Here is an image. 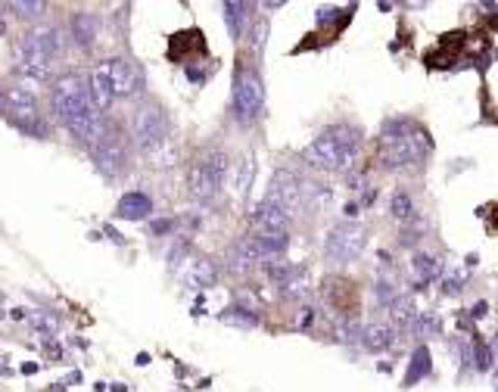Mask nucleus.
I'll use <instances>...</instances> for the list:
<instances>
[{
	"label": "nucleus",
	"instance_id": "1",
	"mask_svg": "<svg viewBox=\"0 0 498 392\" xmlns=\"http://www.w3.org/2000/svg\"><path fill=\"white\" fill-rule=\"evenodd\" d=\"M54 109L60 115V122L72 131L78 140L84 143H100L103 125H100V109L91 100V88L81 84L78 75H60L54 82Z\"/></svg>",
	"mask_w": 498,
	"mask_h": 392
},
{
	"label": "nucleus",
	"instance_id": "2",
	"mask_svg": "<svg viewBox=\"0 0 498 392\" xmlns=\"http://www.w3.org/2000/svg\"><path fill=\"white\" fill-rule=\"evenodd\" d=\"M430 153V137L420 125L411 119H390L383 122V137H380V159L390 171L411 169Z\"/></svg>",
	"mask_w": 498,
	"mask_h": 392
},
{
	"label": "nucleus",
	"instance_id": "3",
	"mask_svg": "<svg viewBox=\"0 0 498 392\" xmlns=\"http://www.w3.org/2000/svg\"><path fill=\"white\" fill-rule=\"evenodd\" d=\"M228 156L222 149H212V153L200 156L187 171V187L193 199H215L224 187V177H228Z\"/></svg>",
	"mask_w": 498,
	"mask_h": 392
},
{
	"label": "nucleus",
	"instance_id": "4",
	"mask_svg": "<svg viewBox=\"0 0 498 392\" xmlns=\"http://www.w3.org/2000/svg\"><path fill=\"white\" fill-rule=\"evenodd\" d=\"M265 106L262 75L252 66H240L234 72V115L240 125H252Z\"/></svg>",
	"mask_w": 498,
	"mask_h": 392
},
{
	"label": "nucleus",
	"instance_id": "5",
	"mask_svg": "<svg viewBox=\"0 0 498 392\" xmlns=\"http://www.w3.org/2000/svg\"><path fill=\"white\" fill-rule=\"evenodd\" d=\"M368 246V230L355 221H343L337 228H330L327 240H324V258L333 265H349Z\"/></svg>",
	"mask_w": 498,
	"mask_h": 392
},
{
	"label": "nucleus",
	"instance_id": "6",
	"mask_svg": "<svg viewBox=\"0 0 498 392\" xmlns=\"http://www.w3.org/2000/svg\"><path fill=\"white\" fill-rule=\"evenodd\" d=\"M62 50V38L54 25H40L34 32L25 34L22 41V66H32V69H44L50 72V62L60 56Z\"/></svg>",
	"mask_w": 498,
	"mask_h": 392
},
{
	"label": "nucleus",
	"instance_id": "7",
	"mask_svg": "<svg viewBox=\"0 0 498 392\" xmlns=\"http://www.w3.org/2000/svg\"><path fill=\"white\" fill-rule=\"evenodd\" d=\"M305 162L309 165H315V169H321V171H333V175H343V171H349L352 165H355V153H349L346 147H340L333 137L324 131V134H318L315 140L305 147Z\"/></svg>",
	"mask_w": 498,
	"mask_h": 392
},
{
	"label": "nucleus",
	"instance_id": "8",
	"mask_svg": "<svg viewBox=\"0 0 498 392\" xmlns=\"http://www.w3.org/2000/svg\"><path fill=\"white\" fill-rule=\"evenodd\" d=\"M303 199H305V181L293 169H277L274 175H271L265 203H274V206H281L283 212L293 215V212L303 206Z\"/></svg>",
	"mask_w": 498,
	"mask_h": 392
},
{
	"label": "nucleus",
	"instance_id": "9",
	"mask_svg": "<svg viewBox=\"0 0 498 392\" xmlns=\"http://www.w3.org/2000/svg\"><path fill=\"white\" fill-rule=\"evenodd\" d=\"M134 137L141 149L156 153L162 143L169 140V119H165V112L159 106H143L134 115Z\"/></svg>",
	"mask_w": 498,
	"mask_h": 392
},
{
	"label": "nucleus",
	"instance_id": "10",
	"mask_svg": "<svg viewBox=\"0 0 498 392\" xmlns=\"http://www.w3.org/2000/svg\"><path fill=\"white\" fill-rule=\"evenodd\" d=\"M94 159H97V169L103 171L106 177H115L125 171V165H128V147H125V140H121V134H103L100 143L94 147Z\"/></svg>",
	"mask_w": 498,
	"mask_h": 392
},
{
	"label": "nucleus",
	"instance_id": "11",
	"mask_svg": "<svg viewBox=\"0 0 498 392\" xmlns=\"http://www.w3.org/2000/svg\"><path fill=\"white\" fill-rule=\"evenodd\" d=\"M249 221H252L256 234H287L289 224H293V215H289V212H283L281 206L265 203V199H262V203L252 209Z\"/></svg>",
	"mask_w": 498,
	"mask_h": 392
},
{
	"label": "nucleus",
	"instance_id": "12",
	"mask_svg": "<svg viewBox=\"0 0 498 392\" xmlns=\"http://www.w3.org/2000/svg\"><path fill=\"white\" fill-rule=\"evenodd\" d=\"M106 66H109V78H112L115 97H131L141 90V84H143L141 69H137L131 60H109Z\"/></svg>",
	"mask_w": 498,
	"mask_h": 392
},
{
	"label": "nucleus",
	"instance_id": "13",
	"mask_svg": "<svg viewBox=\"0 0 498 392\" xmlns=\"http://www.w3.org/2000/svg\"><path fill=\"white\" fill-rule=\"evenodd\" d=\"M408 271H411V280H414V284L427 286V284H433L436 278H442L445 265H442V258H439L436 252H414Z\"/></svg>",
	"mask_w": 498,
	"mask_h": 392
},
{
	"label": "nucleus",
	"instance_id": "14",
	"mask_svg": "<svg viewBox=\"0 0 498 392\" xmlns=\"http://www.w3.org/2000/svg\"><path fill=\"white\" fill-rule=\"evenodd\" d=\"M150 212H153V199L141 190L125 193L115 206V218H125V221H143V218H150Z\"/></svg>",
	"mask_w": 498,
	"mask_h": 392
},
{
	"label": "nucleus",
	"instance_id": "15",
	"mask_svg": "<svg viewBox=\"0 0 498 392\" xmlns=\"http://www.w3.org/2000/svg\"><path fill=\"white\" fill-rule=\"evenodd\" d=\"M259 262H265V258H262V252H259V246H256V240L252 237H243L240 243H234L230 258H228V265H230L234 274H246V271H252Z\"/></svg>",
	"mask_w": 498,
	"mask_h": 392
},
{
	"label": "nucleus",
	"instance_id": "16",
	"mask_svg": "<svg viewBox=\"0 0 498 392\" xmlns=\"http://www.w3.org/2000/svg\"><path fill=\"white\" fill-rule=\"evenodd\" d=\"M396 339H399V333H396V324H383V321H377V324H368L364 327V336H361V345L368 352H386V349H392L396 345Z\"/></svg>",
	"mask_w": 498,
	"mask_h": 392
},
{
	"label": "nucleus",
	"instance_id": "17",
	"mask_svg": "<svg viewBox=\"0 0 498 392\" xmlns=\"http://www.w3.org/2000/svg\"><path fill=\"white\" fill-rule=\"evenodd\" d=\"M112 97H115V90H112V78H109V66L103 62L100 69L91 72V100H94V106L103 112V109H109Z\"/></svg>",
	"mask_w": 498,
	"mask_h": 392
},
{
	"label": "nucleus",
	"instance_id": "18",
	"mask_svg": "<svg viewBox=\"0 0 498 392\" xmlns=\"http://www.w3.org/2000/svg\"><path fill=\"white\" fill-rule=\"evenodd\" d=\"M100 34V19L94 13H75L72 16V38L81 47H91Z\"/></svg>",
	"mask_w": 498,
	"mask_h": 392
},
{
	"label": "nucleus",
	"instance_id": "19",
	"mask_svg": "<svg viewBox=\"0 0 498 392\" xmlns=\"http://www.w3.org/2000/svg\"><path fill=\"white\" fill-rule=\"evenodd\" d=\"M187 280L196 286V290H209L218 280V265L212 258H193L187 268Z\"/></svg>",
	"mask_w": 498,
	"mask_h": 392
},
{
	"label": "nucleus",
	"instance_id": "20",
	"mask_svg": "<svg viewBox=\"0 0 498 392\" xmlns=\"http://www.w3.org/2000/svg\"><path fill=\"white\" fill-rule=\"evenodd\" d=\"M433 373V361H430V349L427 345H418L411 352V365H408V373H405V386H414L420 383L424 377Z\"/></svg>",
	"mask_w": 498,
	"mask_h": 392
},
{
	"label": "nucleus",
	"instance_id": "21",
	"mask_svg": "<svg viewBox=\"0 0 498 392\" xmlns=\"http://www.w3.org/2000/svg\"><path fill=\"white\" fill-rule=\"evenodd\" d=\"M249 3H234V0H228L224 3V22H228V32L234 41H240L243 32H246V22H249Z\"/></svg>",
	"mask_w": 498,
	"mask_h": 392
},
{
	"label": "nucleus",
	"instance_id": "22",
	"mask_svg": "<svg viewBox=\"0 0 498 392\" xmlns=\"http://www.w3.org/2000/svg\"><path fill=\"white\" fill-rule=\"evenodd\" d=\"M252 240H256V246H259V252H262L265 262H271V258L283 256V252L289 249L287 234H252Z\"/></svg>",
	"mask_w": 498,
	"mask_h": 392
},
{
	"label": "nucleus",
	"instance_id": "23",
	"mask_svg": "<svg viewBox=\"0 0 498 392\" xmlns=\"http://www.w3.org/2000/svg\"><path fill=\"white\" fill-rule=\"evenodd\" d=\"M327 134L333 137V140L340 143V147H346L349 153H355L358 156V149H361V143H364V134H361V128H355V125H333V128H327Z\"/></svg>",
	"mask_w": 498,
	"mask_h": 392
},
{
	"label": "nucleus",
	"instance_id": "24",
	"mask_svg": "<svg viewBox=\"0 0 498 392\" xmlns=\"http://www.w3.org/2000/svg\"><path fill=\"white\" fill-rule=\"evenodd\" d=\"M25 321H28V327H32L34 333H40L47 343L56 336V330H60V321H56V315H50V311H28Z\"/></svg>",
	"mask_w": 498,
	"mask_h": 392
},
{
	"label": "nucleus",
	"instance_id": "25",
	"mask_svg": "<svg viewBox=\"0 0 498 392\" xmlns=\"http://www.w3.org/2000/svg\"><path fill=\"white\" fill-rule=\"evenodd\" d=\"M390 318H392V324H399V327H414V321H418V308H414L411 296H399L396 302L390 305Z\"/></svg>",
	"mask_w": 498,
	"mask_h": 392
},
{
	"label": "nucleus",
	"instance_id": "26",
	"mask_svg": "<svg viewBox=\"0 0 498 392\" xmlns=\"http://www.w3.org/2000/svg\"><path fill=\"white\" fill-rule=\"evenodd\" d=\"M222 321L224 324H234V327H259V315L256 311H249V308H243V305H230V308H224L222 311Z\"/></svg>",
	"mask_w": 498,
	"mask_h": 392
},
{
	"label": "nucleus",
	"instance_id": "27",
	"mask_svg": "<svg viewBox=\"0 0 498 392\" xmlns=\"http://www.w3.org/2000/svg\"><path fill=\"white\" fill-rule=\"evenodd\" d=\"M390 212H392L396 221H408V218H414V199H411V193L396 190V193L390 196Z\"/></svg>",
	"mask_w": 498,
	"mask_h": 392
},
{
	"label": "nucleus",
	"instance_id": "28",
	"mask_svg": "<svg viewBox=\"0 0 498 392\" xmlns=\"http://www.w3.org/2000/svg\"><path fill=\"white\" fill-rule=\"evenodd\" d=\"M333 336H337L340 343H361L364 327L358 324V321H352V318H337V324H333Z\"/></svg>",
	"mask_w": 498,
	"mask_h": 392
},
{
	"label": "nucleus",
	"instance_id": "29",
	"mask_svg": "<svg viewBox=\"0 0 498 392\" xmlns=\"http://www.w3.org/2000/svg\"><path fill=\"white\" fill-rule=\"evenodd\" d=\"M252 171H256V162H252V156H246L243 162H237V175H234V190H237V196H246L249 184H252Z\"/></svg>",
	"mask_w": 498,
	"mask_h": 392
},
{
	"label": "nucleus",
	"instance_id": "30",
	"mask_svg": "<svg viewBox=\"0 0 498 392\" xmlns=\"http://www.w3.org/2000/svg\"><path fill=\"white\" fill-rule=\"evenodd\" d=\"M473 367L479 373L495 371V361H492V349L483 343V339H473Z\"/></svg>",
	"mask_w": 498,
	"mask_h": 392
},
{
	"label": "nucleus",
	"instance_id": "31",
	"mask_svg": "<svg viewBox=\"0 0 498 392\" xmlns=\"http://www.w3.org/2000/svg\"><path fill=\"white\" fill-rule=\"evenodd\" d=\"M399 296H402V293L396 290V284H392V280H377V302L380 305H386V308H390Z\"/></svg>",
	"mask_w": 498,
	"mask_h": 392
},
{
	"label": "nucleus",
	"instance_id": "32",
	"mask_svg": "<svg viewBox=\"0 0 498 392\" xmlns=\"http://www.w3.org/2000/svg\"><path fill=\"white\" fill-rule=\"evenodd\" d=\"M414 330H418L420 336H436V333H439V318H436V315H418Z\"/></svg>",
	"mask_w": 498,
	"mask_h": 392
},
{
	"label": "nucleus",
	"instance_id": "33",
	"mask_svg": "<svg viewBox=\"0 0 498 392\" xmlns=\"http://www.w3.org/2000/svg\"><path fill=\"white\" fill-rule=\"evenodd\" d=\"M19 16H40L47 10V3H40V0H19V3H10Z\"/></svg>",
	"mask_w": 498,
	"mask_h": 392
},
{
	"label": "nucleus",
	"instance_id": "34",
	"mask_svg": "<svg viewBox=\"0 0 498 392\" xmlns=\"http://www.w3.org/2000/svg\"><path fill=\"white\" fill-rule=\"evenodd\" d=\"M349 10H352V7H349ZM349 10H346V13H349ZM340 13H343V10H337V7H321V10L315 13V22H318L321 28L337 25V16H340ZM346 13H343V16H346Z\"/></svg>",
	"mask_w": 498,
	"mask_h": 392
},
{
	"label": "nucleus",
	"instance_id": "35",
	"mask_svg": "<svg viewBox=\"0 0 498 392\" xmlns=\"http://www.w3.org/2000/svg\"><path fill=\"white\" fill-rule=\"evenodd\" d=\"M265 47V25H256L252 28V53L259 56V50Z\"/></svg>",
	"mask_w": 498,
	"mask_h": 392
},
{
	"label": "nucleus",
	"instance_id": "36",
	"mask_svg": "<svg viewBox=\"0 0 498 392\" xmlns=\"http://www.w3.org/2000/svg\"><path fill=\"white\" fill-rule=\"evenodd\" d=\"M461 290H464V286H461L455 278H449V280H445V284H442V293H445V296H458Z\"/></svg>",
	"mask_w": 498,
	"mask_h": 392
},
{
	"label": "nucleus",
	"instance_id": "37",
	"mask_svg": "<svg viewBox=\"0 0 498 392\" xmlns=\"http://www.w3.org/2000/svg\"><path fill=\"white\" fill-rule=\"evenodd\" d=\"M315 324V308H303V318H299V330H309Z\"/></svg>",
	"mask_w": 498,
	"mask_h": 392
},
{
	"label": "nucleus",
	"instance_id": "38",
	"mask_svg": "<svg viewBox=\"0 0 498 392\" xmlns=\"http://www.w3.org/2000/svg\"><path fill=\"white\" fill-rule=\"evenodd\" d=\"M171 228H175V221H153L150 224V230H153L156 237H159V234H169Z\"/></svg>",
	"mask_w": 498,
	"mask_h": 392
},
{
	"label": "nucleus",
	"instance_id": "39",
	"mask_svg": "<svg viewBox=\"0 0 498 392\" xmlns=\"http://www.w3.org/2000/svg\"><path fill=\"white\" fill-rule=\"evenodd\" d=\"M486 315H489V305H486V302H477V305L471 308V318H473V321L486 318Z\"/></svg>",
	"mask_w": 498,
	"mask_h": 392
},
{
	"label": "nucleus",
	"instance_id": "40",
	"mask_svg": "<svg viewBox=\"0 0 498 392\" xmlns=\"http://www.w3.org/2000/svg\"><path fill=\"white\" fill-rule=\"evenodd\" d=\"M0 112H10V106H7V90H0Z\"/></svg>",
	"mask_w": 498,
	"mask_h": 392
},
{
	"label": "nucleus",
	"instance_id": "41",
	"mask_svg": "<svg viewBox=\"0 0 498 392\" xmlns=\"http://www.w3.org/2000/svg\"><path fill=\"white\" fill-rule=\"evenodd\" d=\"M13 318H16V321H25V318H28V311H25V308H13Z\"/></svg>",
	"mask_w": 498,
	"mask_h": 392
},
{
	"label": "nucleus",
	"instance_id": "42",
	"mask_svg": "<svg viewBox=\"0 0 498 392\" xmlns=\"http://www.w3.org/2000/svg\"><path fill=\"white\" fill-rule=\"evenodd\" d=\"M346 215L355 218V215H358V203H349V206H346Z\"/></svg>",
	"mask_w": 498,
	"mask_h": 392
},
{
	"label": "nucleus",
	"instance_id": "43",
	"mask_svg": "<svg viewBox=\"0 0 498 392\" xmlns=\"http://www.w3.org/2000/svg\"><path fill=\"white\" fill-rule=\"evenodd\" d=\"M22 373H38V365H32V361H28V365H22Z\"/></svg>",
	"mask_w": 498,
	"mask_h": 392
},
{
	"label": "nucleus",
	"instance_id": "44",
	"mask_svg": "<svg viewBox=\"0 0 498 392\" xmlns=\"http://www.w3.org/2000/svg\"><path fill=\"white\" fill-rule=\"evenodd\" d=\"M137 365H141V367L150 365V355H147V352H141V355H137Z\"/></svg>",
	"mask_w": 498,
	"mask_h": 392
},
{
	"label": "nucleus",
	"instance_id": "45",
	"mask_svg": "<svg viewBox=\"0 0 498 392\" xmlns=\"http://www.w3.org/2000/svg\"><path fill=\"white\" fill-rule=\"evenodd\" d=\"M106 237H109V240H115V243H121V237H119V234H115L112 228H106Z\"/></svg>",
	"mask_w": 498,
	"mask_h": 392
},
{
	"label": "nucleus",
	"instance_id": "46",
	"mask_svg": "<svg viewBox=\"0 0 498 392\" xmlns=\"http://www.w3.org/2000/svg\"><path fill=\"white\" fill-rule=\"evenodd\" d=\"M492 389L498 392V367H495V371H492Z\"/></svg>",
	"mask_w": 498,
	"mask_h": 392
},
{
	"label": "nucleus",
	"instance_id": "47",
	"mask_svg": "<svg viewBox=\"0 0 498 392\" xmlns=\"http://www.w3.org/2000/svg\"><path fill=\"white\" fill-rule=\"evenodd\" d=\"M3 32H7V25H3V19H0V34H3Z\"/></svg>",
	"mask_w": 498,
	"mask_h": 392
},
{
	"label": "nucleus",
	"instance_id": "48",
	"mask_svg": "<svg viewBox=\"0 0 498 392\" xmlns=\"http://www.w3.org/2000/svg\"><path fill=\"white\" fill-rule=\"evenodd\" d=\"M495 349H498V333H495Z\"/></svg>",
	"mask_w": 498,
	"mask_h": 392
}]
</instances>
